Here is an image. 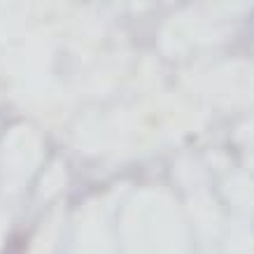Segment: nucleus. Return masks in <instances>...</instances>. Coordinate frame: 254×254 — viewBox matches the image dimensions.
<instances>
[]
</instances>
